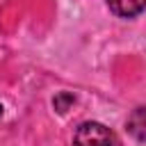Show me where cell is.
<instances>
[{
	"mask_svg": "<svg viewBox=\"0 0 146 146\" xmlns=\"http://www.w3.org/2000/svg\"><path fill=\"white\" fill-rule=\"evenodd\" d=\"M73 146H123V144L107 125L98 121H87L75 130Z\"/></svg>",
	"mask_w": 146,
	"mask_h": 146,
	"instance_id": "1",
	"label": "cell"
},
{
	"mask_svg": "<svg viewBox=\"0 0 146 146\" xmlns=\"http://www.w3.org/2000/svg\"><path fill=\"white\" fill-rule=\"evenodd\" d=\"M107 5L121 18H132L146 9V0H107Z\"/></svg>",
	"mask_w": 146,
	"mask_h": 146,
	"instance_id": "2",
	"label": "cell"
},
{
	"mask_svg": "<svg viewBox=\"0 0 146 146\" xmlns=\"http://www.w3.org/2000/svg\"><path fill=\"white\" fill-rule=\"evenodd\" d=\"M128 132L139 139V141H146V107H137L132 110V114L128 116Z\"/></svg>",
	"mask_w": 146,
	"mask_h": 146,
	"instance_id": "3",
	"label": "cell"
},
{
	"mask_svg": "<svg viewBox=\"0 0 146 146\" xmlns=\"http://www.w3.org/2000/svg\"><path fill=\"white\" fill-rule=\"evenodd\" d=\"M73 103H75V98H73L68 91H62V94H57V96L52 98V105H55V110H57V112H62V114H64V112H66V110H68Z\"/></svg>",
	"mask_w": 146,
	"mask_h": 146,
	"instance_id": "4",
	"label": "cell"
},
{
	"mask_svg": "<svg viewBox=\"0 0 146 146\" xmlns=\"http://www.w3.org/2000/svg\"><path fill=\"white\" fill-rule=\"evenodd\" d=\"M0 116H2V105H0Z\"/></svg>",
	"mask_w": 146,
	"mask_h": 146,
	"instance_id": "5",
	"label": "cell"
}]
</instances>
